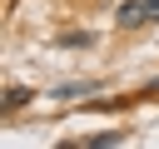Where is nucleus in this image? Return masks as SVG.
I'll return each instance as SVG.
<instances>
[{"instance_id": "nucleus-7", "label": "nucleus", "mask_w": 159, "mask_h": 149, "mask_svg": "<svg viewBox=\"0 0 159 149\" xmlns=\"http://www.w3.org/2000/svg\"><path fill=\"white\" fill-rule=\"evenodd\" d=\"M149 94H159V79H154V84H149Z\"/></svg>"}, {"instance_id": "nucleus-1", "label": "nucleus", "mask_w": 159, "mask_h": 149, "mask_svg": "<svg viewBox=\"0 0 159 149\" xmlns=\"http://www.w3.org/2000/svg\"><path fill=\"white\" fill-rule=\"evenodd\" d=\"M114 25H119V30H139V25H149L144 0H119V5H114Z\"/></svg>"}, {"instance_id": "nucleus-5", "label": "nucleus", "mask_w": 159, "mask_h": 149, "mask_svg": "<svg viewBox=\"0 0 159 149\" xmlns=\"http://www.w3.org/2000/svg\"><path fill=\"white\" fill-rule=\"evenodd\" d=\"M84 149H114V144H124V129H104V134H89V139H80Z\"/></svg>"}, {"instance_id": "nucleus-2", "label": "nucleus", "mask_w": 159, "mask_h": 149, "mask_svg": "<svg viewBox=\"0 0 159 149\" xmlns=\"http://www.w3.org/2000/svg\"><path fill=\"white\" fill-rule=\"evenodd\" d=\"M89 89H99V84H94V79H70V84H60V89H50V94H55V99H84Z\"/></svg>"}, {"instance_id": "nucleus-3", "label": "nucleus", "mask_w": 159, "mask_h": 149, "mask_svg": "<svg viewBox=\"0 0 159 149\" xmlns=\"http://www.w3.org/2000/svg\"><path fill=\"white\" fill-rule=\"evenodd\" d=\"M35 99V89H25V84H5V114H15V109H25Z\"/></svg>"}, {"instance_id": "nucleus-6", "label": "nucleus", "mask_w": 159, "mask_h": 149, "mask_svg": "<svg viewBox=\"0 0 159 149\" xmlns=\"http://www.w3.org/2000/svg\"><path fill=\"white\" fill-rule=\"evenodd\" d=\"M144 15H149V25H159V0H144Z\"/></svg>"}, {"instance_id": "nucleus-4", "label": "nucleus", "mask_w": 159, "mask_h": 149, "mask_svg": "<svg viewBox=\"0 0 159 149\" xmlns=\"http://www.w3.org/2000/svg\"><path fill=\"white\" fill-rule=\"evenodd\" d=\"M99 35L94 30H70V35H60V50H89Z\"/></svg>"}]
</instances>
